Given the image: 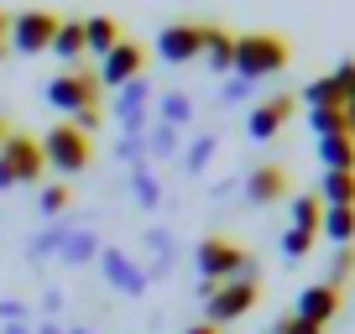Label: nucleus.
<instances>
[{"mask_svg":"<svg viewBox=\"0 0 355 334\" xmlns=\"http://www.w3.org/2000/svg\"><path fill=\"white\" fill-rule=\"evenodd\" d=\"M288 58H293L288 37H277V32H245V37H235V68H230V73L245 78V84H256V78H277L282 68H288Z\"/></svg>","mask_w":355,"mask_h":334,"instance_id":"1","label":"nucleus"},{"mask_svg":"<svg viewBox=\"0 0 355 334\" xmlns=\"http://www.w3.org/2000/svg\"><path fill=\"white\" fill-rule=\"evenodd\" d=\"M100 78H94V68H63V73H53L42 84V100L58 110V121H78L84 110H100Z\"/></svg>","mask_w":355,"mask_h":334,"instance_id":"2","label":"nucleus"},{"mask_svg":"<svg viewBox=\"0 0 355 334\" xmlns=\"http://www.w3.org/2000/svg\"><path fill=\"white\" fill-rule=\"evenodd\" d=\"M37 146H42V162H47V173H63V178L84 173V167H89V157H94V141H89V136L78 131L73 121H58V125H47V131L37 136Z\"/></svg>","mask_w":355,"mask_h":334,"instance_id":"3","label":"nucleus"},{"mask_svg":"<svg viewBox=\"0 0 355 334\" xmlns=\"http://www.w3.org/2000/svg\"><path fill=\"white\" fill-rule=\"evenodd\" d=\"M193 272H199V282L220 288V282L241 277V272H256V267H251V256H245V245H235L230 235H204V240L193 245Z\"/></svg>","mask_w":355,"mask_h":334,"instance_id":"4","label":"nucleus"},{"mask_svg":"<svg viewBox=\"0 0 355 334\" xmlns=\"http://www.w3.org/2000/svg\"><path fill=\"white\" fill-rule=\"evenodd\" d=\"M204 292V313H209V324L220 329V324L241 319V313L256 308V298H261V282H256V272H241V277L220 282V288H209V282H199Z\"/></svg>","mask_w":355,"mask_h":334,"instance_id":"5","label":"nucleus"},{"mask_svg":"<svg viewBox=\"0 0 355 334\" xmlns=\"http://www.w3.org/2000/svg\"><path fill=\"white\" fill-rule=\"evenodd\" d=\"M42 173H47V162H42V146H37V136L6 131V141H0V188L37 183Z\"/></svg>","mask_w":355,"mask_h":334,"instance_id":"6","label":"nucleus"},{"mask_svg":"<svg viewBox=\"0 0 355 334\" xmlns=\"http://www.w3.org/2000/svg\"><path fill=\"white\" fill-rule=\"evenodd\" d=\"M53 32H58V16L53 11H21L11 16V32H6V47H16V53H47L53 47Z\"/></svg>","mask_w":355,"mask_h":334,"instance_id":"7","label":"nucleus"},{"mask_svg":"<svg viewBox=\"0 0 355 334\" xmlns=\"http://www.w3.org/2000/svg\"><path fill=\"white\" fill-rule=\"evenodd\" d=\"M141 63H146V47L131 42V37H121V42L100 58V73H94V78H100V89H121V84L141 78Z\"/></svg>","mask_w":355,"mask_h":334,"instance_id":"8","label":"nucleus"},{"mask_svg":"<svg viewBox=\"0 0 355 334\" xmlns=\"http://www.w3.org/2000/svg\"><path fill=\"white\" fill-rule=\"evenodd\" d=\"M204 53V21H173L157 32V58L162 63H193Z\"/></svg>","mask_w":355,"mask_h":334,"instance_id":"9","label":"nucleus"},{"mask_svg":"<svg viewBox=\"0 0 355 334\" xmlns=\"http://www.w3.org/2000/svg\"><path fill=\"white\" fill-rule=\"evenodd\" d=\"M293 110H298V100H293V94H266V100H256L251 115H245V131H251V141H272V136H277L282 125L293 121Z\"/></svg>","mask_w":355,"mask_h":334,"instance_id":"10","label":"nucleus"},{"mask_svg":"<svg viewBox=\"0 0 355 334\" xmlns=\"http://www.w3.org/2000/svg\"><path fill=\"white\" fill-rule=\"evenodd\" d=\"M100 267H105V282H110L115 292H125V298H136V292H146V267H136V256H125L121 245H105L100 251Z\"/></svg>","mask_w":355,"mask_h":334,"instance_id":"11","label":"nucleus"},{"mask_svg":"<svg viewBox=\"0 0 355 334\" xmlns=\"http://www.w3.org/2000/svg\"><path fill=\"white\" fill-rule=\"evenodd\" d=\"M340 303H345L340 288H329V282H313V288L298 292V308H293V319H303V324H313V329H324V324L340 313Z\"/></svg>","mask_w":355,"mask_h":334,"instance_id":"12","label":"nucleus"},{"mask_svg":"<svg viewBox=\"0 0 355 334\" xmlns=\"http://www.w3.org/2000/svg\"><path fill=\"white\" fill-rule=\"evenodd\" d=\"M245 199H251V204H277V199H288V167L261 162L251 178H245Z\"/></svg>","mask_w":355,"mask_h":334,"instance_id":"13","label":"nucleus"},{"mask_svg":"<svg viewBox=\"0 0 355 334\" xmlns=\"http://www.w3.org/2000/svg\"><path fill=\"white\" fill-rule=\"evenodd\" d=\"M105 245H100V235L89 230V225H68V235H63V245H58V261H68V267H84V261H94Z\"/></svg>","mask_w":355,"mask_h":334,"instance_id":"14","label":"nucleus"},{"mask_svg":"<svg viewBox=\"0 0 355 334\" xmlns=\"http://www.w3.org/2000/svg\"><path fill=\"white\" fill-rule=\"evenodd\" d=\"M204 63L214 68V73H230L235 68V37L225 32V26H214V21H204Z\"/></svg>","mask_w":355,"mask_h":334,"instance_id":"15","label":"nucleus"},{"mask_svg":"<svg viewBox=\"0 0 355 334\" xmlns=\"http://www.w3.org/2000/svg\"><path fill=\"white\" fill-rule=\"evenodd\" d=\"M121 21H115V16H84V53H110L115 42H121Z\"/></svg>","mask_w":355,"mask_h":334,"instance_id":"16","label":"nucleus"},{"mask_svg":"<svg viewBox=\"0 0 355 334\" xmlns=\"http://www.w3.org/2000/svg\"><path fill=\"white\" fill-rule=\"evenodd\" d=\"M47 53L63 58V68H78V63H84V21H58L53 47H47Z\"/></svg>","mask_w":355,"mask_h":334,"instance_id":"17","label":"nucleus"},{"mask_svg":"<svg viewBox=\"0 0 355 334\" xmlns=\"http://www.w3.org/2000/svg\"><path fill=\"white\" fill-rule=\"evenodd\" d=\"M319 162H324V173H355V136H324Z\"/></svg>","mask_w":355,"mask_h":334,"instance_id":"18","label":"nucleus"},{"mask_svg":"<svg viewBox=\"0 0 355 334\" xmlns=\"http://www.w3.org/2000/svg\"><path fill=\"white\" fill-rule=\"evenodd\" d=\"M319 204L324 209H355V173H324Z\"/></svg>","mask_w":355,"mask_h":334,"instance_id":"19","label":"nucleus"},{"mask_svg":"<svg viewBox=\"0 0 355 334\" xmlns=\"http://www.w3.org/2000/svg\"><path fill=\"white\" fill-rule=\"evenodd\" d=\"M68 225H73V220H53L47 230H37L32 240H26V261H47V256H58V245H63Z\"/></svg>","mask_w":355,"mask_h":334,"instance_id":"20","label":"nucleus"},{"mask_svg":"<svg viewBox=\"0 0 355 334\" xmlns=\"http://www.w3.org/2000/svg\"><path fill=\"white\" fill-rule=\"evenodd\" d=\"M157 121H162V125H173V131H183V125H189L193 121V100H189V94H162V100H157Z\"/></svg>","mask_w":355,"mask_h":334,"instance_id":"21","label":"nucleus"},{"mask_svg":"<svg viewBox=\"0 0 355 334\" xmlns=\"http://www.w3.org/2000/svg\"><path fill=\"white\" fill-rule=\"evenodd\" d=\"M319 220H324V204H319V193H298V199H293V225H288V230L319 235Z\"/></svg>","mask_w":355,"mask_h":334,"instance_id":"22","label":"nucleus"},{"mask_svg":"<svg viewBox=\"0 0 355 334\" xmlns=\"http://www.w3.org/2000/svg\"><path fill=\"white\" fill-rule=\"evenodd\" d=\"M178 146H183V131H173V125H162L157 121L152 131H146V162H167V157H178Z\"/></svg>","mask_w":355,"mask_h":334,"instance_id":"23","label":"nucleus"},{"mask_svg":"<svg viewBox=\"0 0 355 334\" xmlns=\"http://www.w3.org/2000/svg\"><path fill=\"white\" fill-rule=\"evenodd\" d=\"M131 193H136L141 209H157V204H162V183L152 178V162H136L131 167Z\"/></svg>","mask_w":355,"mask_h":334,"instance_id":"24","label":"nucleus"},{"mask_svg":"<svg viewBox=\"0 0 355 334\" xmlns=\"http://www.w3.org/2000/svg\"><path fill=\"white\" fill-rule=\"evenodd\" d=\"M303 105L309 110H345V94H340L334 78H313L309 89H303Z\"/></svg>","mask_w":355,"mask_h":334,"instance_id":"25","label":"nucleus"},{"mask_svg":"<svg viewBox=\"0 0 355 334\" xmlns=\"http://www.w3.org/2000/svg\"><path fill=\"white\" fill-rule=\"evenodd\" d=\"M319 230L329 235L334 245H350V240H355V209H324Z\"/></svg>","mask_w":355,"mask_h":334,"instance_id":"26","label":"nucleus"},{"mask_svg":"<svg viewBox=\"0 0 355 334\" xmlns=\"http://www.w3.org/2000/svg\"><path fill=\"white\" fill-rule=\"evenodd\" d=\"M214 152H220V136H214V131H204V136H193V146H189V152H183V167H189L193 178H199L204 167H209V162H214Z\"/></svg>","mask_w":355,"mask_h":334,"instance_id":"27","label":"nucleus"},{"mask_svg":"<svg viewBox=\"0 0 355 334\" xmlns=\"http://www.w3.org/2000/svg\"><path fill=\"white\" fill-rule=\"evenodd\" d=\"M73 204V193H68V183H47L42 193H37V209H42V220H63V209Z\"/></svg>","mask_w":355,"mask_h":334,"instance_id":"28","label":"nucleus"},{"mask_svg":"<svg viewBox=\"0 0 355 334\" xmlns=\"http://www.w3.org/2000/svg\"><path fill=\"white\" fill-rule=\"evenodd\" d=\"M309 131L319 136V141L324 136H350L345 131V110H309Z\"/></svg>","mask_w":355,"mask_h":334,"instance_id":"29","label":"nucleus"},{"mask_svg":"<svg viewBox=\"0 0 355 334\" xmlns=\"http://www.w3.org/2000/svg\"><path fill=\"white\" fill-rule=\"evenodd\" d=\"M350 272H355V251H350V245H340V251H334V261H329V277H324V282L345 292V277H350Z\"/></svg>","mask_w":355,"mask_h":334,"instance_id":"30","label":"nucleus"},{"mask_svg":"<svg viewBox=\"0 0 355 334\" xmlns=\"http://www.w3.org/2000/svg\"><path fill=\"white\" fill-rule=\"evenodd\" d=\"M313 251V235H303V230H282V256L288 261H303Z\"/></svg>","mask_w":355,"mask_h":334,"instance_id":"31","label":"nucleus"},{"mask_svg":"<svg viewBox=\"0 0 355 334\" xmlns=\"http://www.w3.org/2000/svg\"><path fill=\"white\" fill-rule=\"evenodd\" d=\"M21 319H32L21 298H0V324H21Z\"/></svg>","mask_w":355,"mask_h":334,"instance_id":"32","label":"nucleus"},{"mask_svg":"<svg viewBox=\"0 0 355 334\" xmlns=\"http://www.w3.org/2000/svg\"><path fill=\"white\" fill-rule=\"evenodd\" d=\"M329 78H334V84H340V94H350V84H355V58H340Z\"/></svg>","mask_w":355,"mask_h":334,"instance_id":"33","label":"nucleus"},{"mask_svg":"<svg viewBox=\"0 0 355 334\" xmlns=\"http://www.w3.org/2000/svg\"><path fill=\"white\" fill-rule=\"evenodd\" d=\"M272 334H324V329H313V324H303V319H293V313H288V319L272 324Z\"/></svg>","mask_w":355,"mask_h":334,"instance_id":"34","label":"nucleus"},{"mask_svg":"<svg viewBox=\"0 0 355 334\" xmlns=\"http://www.w3.org/2000/svg\"><path fill=\"white\" fill-rule=\"evenodd\" d=\"M220 100H225V105H241V100H251V84H245V78H230V84L220 89Z\"/></svg>","mask_w":355,"mask_h":334,"instance_id":"35","label":"nucleus"},{"mask_svg":"<svg viewBox=\"0 0 355 334\" xmlns=\"http://www.w3.org/2000/svg\"><path fill=\"white\" fill-rule=\"evenodd\" d=\"M42 313H47V319H58V313H63V292H58V288L42 292Z\"/></svg>","mask_w":355,"mask_h":334,"instance_id":"36","label":"nucleus"},{"mask_svg":"<svg viewBox=\"0 0 355 334\" xmlns=\"http://www.w3.org/2000/svg\"><path fill=\"white\" fill-rule=\"evenodd\" d=\"M345 131L355 136V84H350V94H345Z\"/></svg>","mask_w":355,"mask_h":334,"instance_id":"37","label":"nucleus"},{"mask_svg":"<svg viewBox=\"0 0 355 334\" xmlns=\"http://www.w3.org/2000/svg\"><path fill=\"white\" fill-rule=\"evenodd\" d=\"M32 334H68V329H63V324H58V319H42V324H37Z\"/></svg>","mask_w":355,"mask_h":334,"instance_id":"38","label":"nucleus"},{"mask_svg":"<svg viewBox=\"0 0 355 334\" xmlns=\"http://www.w3.org/2000/svg\"><path fill=\"white\" fill-rule=\"evenodd\" d=\"M0 334H32V319H21V324H0Z\"/></svg>","mask_w":355,"mask_h":334,"instance_id":"39","label":"nucleus"},{"mask_svg":"<svg viewBox=\"0 0 355 334\" xmlns=\"http://www.w3.org/2000/svg\"><path fill=\"white\" fill-rule=\"evenodd\" d=\"M183 334H220V329H214V324L204 319V324H189V329H183Z\"/></svg>","mask_w":355,"mask_h":334,"instance_id":"40","label":"nucleus"},{"mask_svg":"<svg viewBox=\"0 0 355 334\" xmlns=\"http://www.w3.org/2000/svg\"><path fill=\"white\" fill-rule=\"evenodd\" d=\"M6 32H11V16H6V11H0V42H6Z\"/></svg>","mask_w":355,"mask_h":334,"instance_id":"41","label":"nucleus"},{"mask_svg":"<svg viewBox=\"0 0 355 334\" xmlns=\"http://www.w3.org/2000/svg\"><path fill=\"white\" fill-rule=\"evenodd\" d=\"M68 334H94V329H84V324H73V329H68Z\"/></svg>","mask_w":355,"mask_h":334,"instance_id":"42","label":"nucleus"},{"mask_svg":"<svg viewBox=\"0 0 355 334\" xmlns=\"http://www.w3.org/2000/svg\"><path fill=\"white\" fill-rule=\"evenodd\" d=\"M6 53H11V47H6V42H0V63H6Z\"/></svg>","mask_w":355,"mask_h":334,"instance_id":"43","label":"nucleus"},{"mask_svg":"<svg viewBox=\"0 0 355 334\" xmlns=\"http://www.w3.org/2000/svg\"><path fill=\"white\" fill-rule=\"evenodd\" d=\"M0 141H6V121H0Z\"/></svg>","mask_w":355,"mask_h":334,"instance_id":"44","label":"nucleus"}]
</instances>
